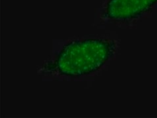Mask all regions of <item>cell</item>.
<instances>
[{"label":"cell","instance_id":"obj_2","mask_svg":"<svg viewBox=\"0 0 157 118\" xmlns=\"http://www.w3.org/2000/svg\"><path fill=\"white\" fill-rule=\"evenodd\" d=\"M156 3L157 0H109L105 15L113 20H130L149 11Z\"/></svg>","mask_w":157,"mask_h":118},{"label":"cell","instance_id":"obj_1","mask_svg":"<svg viewBox=\"0 0 157 118\" xmlns=\"http://www.w3.org/2000/svg\"><path fill=\"white\" fill-rule=\"evenodd\" d=\"M115 50L108 40L88 39L67 44L60 52L51 69L61 75L80 77L99 70Z\"/></svg>","mask_w":157,"mask_h":118}]
</instances>
